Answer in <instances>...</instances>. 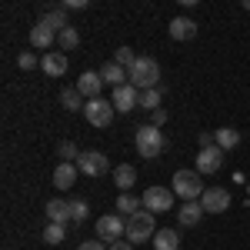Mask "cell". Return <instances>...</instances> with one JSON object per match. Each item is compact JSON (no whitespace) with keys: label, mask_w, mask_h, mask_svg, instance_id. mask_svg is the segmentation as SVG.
<instances>
[{"label":"cell","mask_w":250,"mask_h":250,"mask_svg":"<svg viewBox=\"0 0 250 250\" xmlns=\"http://www.w3.org/2000/svg\"><path fill=\"white\" fill-rule=\"evenodd\" d=\"M173 187H147L144 197H140V204H144V210L147 213H167L173 207Z\"/></svg>","instance_id":"obj_5"},{"label":"cell","mask_w":250,"mask_h":250,"mask_svg":"<svg viewBox=\"0 0 250 250\" xmlns=\"http://www.w3.org/2000/svg\"><path fill=\"white\" fill-rule=\"evenodd\" d=\"M100 87H104V77H100V70H83V74H80L77 90L87 97V100H97V97H100Z\"/></svg>","instance_id":"obj_12"},{"label":"cell","mask_w":250,"mask_h":250,"mask_svg":"<svg viewBox=\"0 0 250 250\" xmlns=\"http://www.w3.org/2000/svg\"><path fill=\"white\" fill-rule=\"evenodd\" d=\"M77 250H107V247H104V240H83Z\"/></svg>","instance_id":"obj_33"},{"label":"cell","mask_w":250,"mask_h":250,"mask_svg":"<svg viewBox=\"0 0 250 250\" xmlns=\"http://www.w3.org/2000/svg\"><path fill=\"white\" fill-rule=\"evenodd\" d=\"M114 63H120V67H124V70L130 74V67H134V63H137V54H134V50H130V47H120V50H117V54H114Z\"/></svg>","instance_id":"obj_29"},{"label":"cell","mask_w":250,"mask_h":250,"mask_svg":"<svg viewBox=\"0 0 250 250\" xmlns=\"http://www.w3.org/2000/svg\"><path fill=\"white\" fill-rule=\"evenodd\" d=\"M70 210H74V224H83V220H87V213H90V207H87V200L74 197V200H70Z\"/></svg>","instance_id":"obj_31"},{"label":"cell","mask_w":250,"mask_h":250,"mask_svg":"<svg viewBox=\"0 0 250 250\" xmlns=\"http://www.w3.org/2000/svg\"><path fill=\"white\" fill-rule=\"evenodd\" d=\"M177 247H180V233L173 227H164L154 233V250H177Z\"/></svg>","instance_id":"obj_21"},{"label":"cell","mask_w":250,"mask_h":250,"mask_svg":"<svg viewBox=\"0 0 250 250\" xmlns=\"http://www.w3.org/2000/svg\"><path fill=\"white\" fill-rule=\"evenodd\" d=\"M170 187L184 204H187V200H200L204 190H207V187H204V177H200L197 170H177L173 180H170Z\"/></svg>","instance_id":"obj_1"},{"label":"cell","mask_w":250,"mask_h":250,"mask_svg":"<svg viewBox=\"0 0 250 250\" xmlns=\"http://www.w3.org/2000/svg\"><path fill=\"white\" fill-rule=\"evenodd\" d=\"M110 104H114V110H120V114H127V110H134V107H140V90H137L134 83H124V87H114V97H110Z\"/></svg>","instance_id":"obj_9"},{"label":"cell","mask_w":250,"mask_h":250,"mask_svg":"<svg viewBox=\"0 0 250 250\" xmlns=\"http://www.w3.org/2000/svg\"><path fill=\"white\" fill-rule=\"evenodd\" d=\"M57 43H60V50H74L80 43V34H77V27H67L63 34H57Z\"/></svg>","instance_id":"obj_27"},{"label":"cell","mask_w":250,"mask_h":250,"mask_svg":"<svg viewBox=\"0 0 250 250\" xmlns=\"http://www.w3.org/2000/svg\"><path fill=\"white\" fill-rule=\"evenodd\" d=\"M17 67H20V70H34V67H40V57H34V54H20Z\"/></svg>","instance_id":"obj_32"},{"label":"cell","mask_w":250,"mask_h":250,"mask_svg":"<svg viewBox=\"0 0 250 250\" xmlns=\"http://www.w3.org/2000/svg\"><path fill=\"white\" fill-rule=\"evenodd\" d=\"M63 237H67V224H54V220H47V227H43V240H47L50 247H57V244H63Z\"/></svg>","instance_id":"obj_25"},{"label":"cell","mask_w":250,"mask_h":250,"mask_svg":"<svg viewBox=\"0 0 250 250\" xmlns=\"http://www.w3.org/2000/svg\"><path fill=\"white\" fill-rule=\"evenodd\" d=\"M220 164H224V150L213 144V147H204L200 154H197V173L204 177V173H217L220 170Z\"/></svg>","instance_id":"obj_11"},{"label":"cell","mask_w":250,"mask_h":250,"mask_svg":"<svg viewBox=\"0 0 250 250\" xmlns=\"http://www.w3.org/2000/svg\"><path fill=\"white\" fill-rule=\"evenodd\" d=\"M170 37L173 40H193L197 37V23L190 17H173L170 20Z\"/></svg>","instance_id":"obj_19"},{"label":"cell","mask_w":250,"mask_h":250,"mask_svg":"<svg viewBox=\"0 0 250 250\" xmlns=\"http://www.w3.org/2000/svg\"><path fill=\"white\" fill-rule=\"evenodd\" d=\"M107 250H134V244H130V240H114Z\"/></svg>","instance_id":"obj_35"},{"label":"cell","mask_w":250,"mask_h":250,"mask_svg":"<svg viewBox=\"0 0 250 250\" xmlns=\"http://www.w3.org/2000/svg\"><path fill=\"white\" fill-rule=\"evenodd\" d=\"M213 144L227 154V150H233V147L240 144V134H237L233 127H220V130H213Z\"/></svg>","instance_id":"obj_22"},{"label":"cell","mask_w":250,"mask_h":250,"mask_svg":"<svg viewBox=\"0 0 250 250\" xmlns=\"http://www.w3.org/2000/svg\"><path fill=\"white\" fill-rule=\"evenodd\" d=\"M60 104H63L67 110H83V107H87V100H83V94H80L77 87H63V90H60Z\"/></svg>","instance_id":"obj_23"},{"label":"cell","mask_w":250,"mask_h":250,"mask_svg":"<svg viewBox=\"0 0 250 250\" xmlns=\"http://www.w3.org/2000/svg\"><path fill=\"white\" fill-rule=\"evenodd\" d=\"M114 114H117L114 104H110V100H104V97L87 100V107H83V117H87V124H90V127H110Z\"/></svg>","instance_id":"obj_6"},{"label":"cell","mask_w":250,"mask_h":250,"mask_svg":"<svg viewBox=\"0 0 250 250\" xmlns=\"http://www.w3.org/2000/svg\"><path fill=\"white\" fill-rule=\"evenodd\" d=\"M160 87H154V90H144V94H140V107H144V110H160Z\"/></svg>","instance_id":"obj_28"},{"label":"cell","mask_w":250,"mask_h":250,"mask_svg":"<svg viewBox=\"0 0 250 250\" xmlns=\"http://www.w3.org/2000/svg\"><path fill=\"white\" fill-rule=\"evenodd\" d=\"M134 144H137V154L144 157V160H154L164 150V134H160V127H154V124H144V127H137Z\"/></svg>","instance_id":"obj_2"},{"label":"cell","mask_w":250,"mask_h":250,"mask_svg":"<svg viewBox=\"0 0 250 250\" xmlns=\"http://www.w3.org/2000/svg\"><path fill=\"white\" fill-rule=\"evenodd\" d=\"M30 43H34L37 50H47V54H50V47L57 43V34L40 20V23H34V30H30Z\"/></svg>","instance_id":"obj_15"},{"label":"cell","mask_w":250,"mask_h":250,"mask_svg":"<svg viewBox=\"0 0 250 250\" xmlns=\"http://www.w3.org/2000/svg\"><path fill=\"white\" fill-rule=\"evenodd\" d=\"M47 220H54V224H70V220H74L70 200H63V197H54V200H47Z\"/></svg>","instance_id":"obj_13"},{"label":"cell","mask_w":250,"mask_h":250,"mask_svg":"<svg viewBox=\"0 0 250 250\" xmlns=\"http://www.w3.org/2000/svg\"><path fill=\"white\" fill-rule=\"evenodd\" d=\"M204 204H200V200H187V204H180V213H177V217H180V227H197V224H200V220H204Z\"/></svg>","instance_id":"obj_16"},{"label":"cell","mask_w":250,"mask_h":250,"mask_svg":"<svg viewBox=\"0 0 250 250\" xmlns=\"http://www.w3.org/2000/svg\"><path fill=\"white\" fill-rule=\"evenodd\" d=\"M157 80H160V63L154 57H137V63L130 67V83L144 94V90H154Z\"/></svg>","instance_id":"obj_3"},{"label":"cell","mask_w":250,"mask_h":250,"mask_svg":"<svg viewBox=\"0 0 250 250\" xmlns=\"http://www.w3.org/2000/svg\"><path fill=\"white\" fill-rule=\"evenodd\" d=\"M114 184L120 187V193H130V187L137 184V170L130 167V164H120V167H114Z\"/></svg>","instance_id":"obj_20"},{"label":"cell","mask_w":250,"mask_h":250,"mask_svg":"<svg viewBox=\"0 0 250 250\" xmlns=\"http://www.w3.org/2000/svg\"><path fill=\"white\" fill-rule=\"evenodd\" d=\"M43 23H47L54 34H63V30L70 27V23H67V10H63V7H57V10H47V14H43Z\"/></svg>","instance_id":"obj_24"},{"label":"cell","mask_w":250,"mask_h":250,"mask_svg":"<svg viewBox=\"0 0 250 250\" xmlns=\"http://www.w3.org/2000/svg\"><path fill=\"white\" fill-rule=\"evenodd\" d=\"M77 164H63V160H60L57 164V170H54V187H57V190H70V187H74V184H77Z\"/></svg>","instance_id":"obj_17"},{"label":"cell","mask_w":250,"mask_h":250,"mask_svg":"<svg viewBox=\"0 0 250 250\" xmlns=\"http://www.w3.org/2000/svg\"><path fill=\"white\" fill-rule=\"evenodd\" d=\"M164 120H167V110H164V107H160V110H154V127H160Z\"/></svg>","instance_id":"obj_37"},{"label":"cell","mask_w":250,"mask_h":250,"mask_svg":"<svg viewBox=\"0 0 250 250\" xmlns=\"http://www.w3.org/2000/svg\"><path fill=\"white\" fill-rule=\"evenodd\" d=\"M57 154L63 157V164H77V160H80L77 144H70V140H67V144H60V147H57Z\"/></svg>","instance_id":"obj_30"},{"label":"cell","mask_w":250,"mask_h":250,"mask_svg":"<svg viewBox=\"0 0 250 250\" xmlns=\"http://www.w3.org/2000/svg\"><path fill=\"white\" fill-rule=\"evenodd\" d=\"M40 70L47 74V77H63L67 74V54H43L40 57Z\"/></svg>","instance_id":"obj_14"},{"label":"cell","mask_w":250,"mask_h":250,"mask_svg":"<svg viewBox=\"0 0 250 250\" xmlns=\"http://www.w3.org/2000/svg\"><path fill=\"white\" fill-rule=\"evenodd\" d=\"M87 0H63V10H83Z\"/></svg>","instance_id":"obj_34"},{"label":"cell","mask_w":250,"mask_h":250,"mask_svg":"<svg viewBox=\"0 0 250 250\" xmlns=\"http://www.w3.org/2000/svg\"><path fill=\"white\" fill-rule=\"evenodd\" d=\"M97 237L100 240H124L127 237V220L120 217V213H104L100 220H97Z\"/></svg>","instance_id":"obj_7"},{"label":"cell","mask_w":250,"mask_h":250,"mask_svg":"<svg viewBox=\"0 0 250 250\" xmlns=\"http://www.w3.org/2000/svg\"><path fill=\"white\" fill-rule=\"evenodd\" d=\"M200 204H204L207 213H224L230 207V190H224V187H207L204 197H200Z\"/></svg>","instance_id":"obj_10"},{"label":"cell","mask_w":250,"mask_h":250,"mask_svg":"<svg viewBox=\"0 0 250 250\" xmlns=\"http://www.w3.org/2000/svg\"><path fill=\"white\" fill-rule=\"evenodd\" d=\"M154 217L157 213H147V210H137L127 217V240L130 244H147V240H154Z\"/></svg>","instance_id":"obj_4"},{"label":"cell","mask_w":250,"mask_h":250,"mask_svg":"<svg viewBox=\"0 0 250 250\" xmlns=\"http://www.w3.org/2000/svg\"><path fill=\"white\" fill-rule=\"evenodd\" d=\"M77 170L87 173V177H104V173L110 170V160L100 154V150H83L77 160Z\"/></svg>","instance_id":"obj_8"},{"label":"cell","mask_w":250,"mask_h":250,"mask_svg":"<svg viewBox=\"0 0 250 250\" xmlns=\"http://www.w3.org/2000/svg\"><path fill=\"white\" fill-rule=\"evenodd\" d=\"M100 77H104V83H110V87H124V83H130V74H127L120 63H114V60H107V63L100 67Z\"/></svg>","instance_id":"obj_18"},{"label":"cell","mask_w":250,"mask_h":250,"mask_svg":"<svg viewBox=\"0 0 250 250\" xmlns=\"http://www.w3.org/2000/svg\"><path fill=\"white\" fill-rule=\"evenodd\" d=\"M197 144H200V150H204V147H213V134H200Z\"/></svg>","instance_id":"obj_36"},{"label":"cell","mask_w":250,"mask_h":250,"mask_svg":"<svg viewBox=\"0 0 250 250\" xmlns=\"http://www.w3.org/2000/svg\"><path fill=\"white\" fill-rule=\"evenodd\" d=\"M137 210H144L140 197H134V193H120L117 197V213H137Z\"/></svg>","instance_id":"obj_26"}]
</instances>
